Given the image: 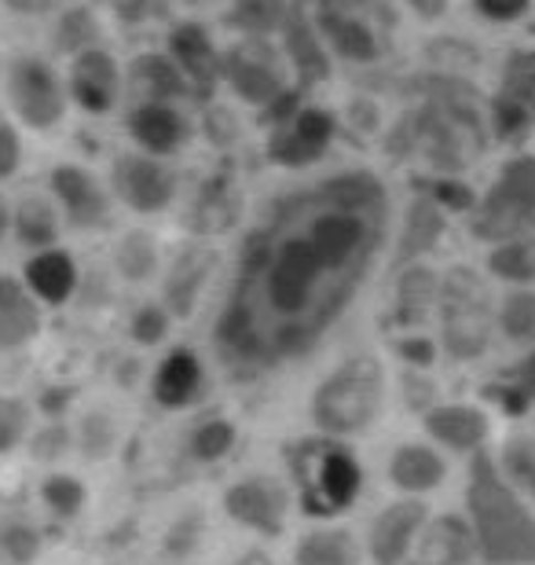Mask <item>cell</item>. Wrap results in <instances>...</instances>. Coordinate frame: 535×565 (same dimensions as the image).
<instances>
[{
  "instance_id": "cell-1",
  "label": "cell",
  "mask_w": 535,
  "mask_h": 565,
  "mask_svg": "<svg viewBox=\"0 0 535 565\" xmlns=\"http://www.w3.org/2000/svg\"><path fill=\"white\" fill-rule=\"evenodd\" d=\"M389 195L367 169L293 188L265 210L238 250L213 323L227 375L257 379L312 353L378 265Z\"/></svg>"
},
{
  "instance_id": "cell-2",
  "label": "cell",
  "mask_w": 535,
  "mask_h": 565,
  "mask_svg": "<svg viewBox=\"0 0 535 565\" xmlns=\"http://www.w3.org/2000/svg\"><path fill=\"white\" fill-rule=\"evenodd\" d=\"M466 518L477 536V555L488 565H535V514L484 451L466 473Z\"/></svg>"
},
{
  "instance_id": "cell-3",
  "label": "cell",
  "mask_w": 535,
  "mask_h": 565,
  "mask_svg": "<svg viewBox=\"0 0 535 565\" xmlns=\"http://www.w3.org/2000/svg\"><path fill=\"white\" fill-rule=\"evenodd\" d=\"M287 470L298 492L301 511L309 518L345 514L363 492V467L349 440L312 434L287 445Z\"/></svg>"
},
{
  "instance_id": "cell-4",
  "label": "cell",
  "mask_w": 535,
  "mask_h": 565,
  "mask_svg": "<svg viewBox=\"0 0 535 565\" xmlns=\"http://www.w3.org/2000/svg\"><path fill=\"white\" fill-rule=\"evenodd\" d=\"M481 147H484V129L477 110L451 96L432 99L415 118H407L393 137L396 154L422 158L440 177H451L466 169L481 154Z\"/></svg>"
},
{
  "instance_id": "cell-5",
  "label": "cell",
  "mask_w": 535,
  "mask_h": 565,
  "mask_svg": "<svg viewBox=\"0 0 535 565\" xmlns=\"http://www.w3.org/2000/svg\"><path fill=\"white\" fill-rule=\"evenodd\" d=\"M385 408V367L378 356H349L312 393V423L330 437H356L378 423Z\"/></svg>"
},
{
  "instance_id": "cell-6",
  "label": "cell",
  "mask_w": 535,
  "mask_h": 565,
  "mask_svg": "<svg viewBox=\"0 0 535 565\" xmlns=\"http://www.w3.org/2000/svg\"><path fill=\"white\" fill-rule=\"evenodd\" d=\"M473 239L503 246L535 235V154H517L499 169L470 217Z\"/></svg>"
},
{
  "instance_id": "cell-7",
  "label": "cell",
  "mask_w": 535,
  "mask_h": 565,
  "mask_svg": "<svg viewBox=\"0 0 535 565\" xmlns=\"http://www.w3.org/2000/svg\"><path fill=\"white\" fill-rule=\"evenodd\" d=\"M440 342L443 353L451 360H470L484 356L488 342H492V301H488V290L481 276L473 268H451L448 276L440 279Z\"/></svg>"
},
{
  "instance_id": "cell-8",
  "label": "cell",
  "mask_w": 535,
  "mask_h": 565,
  "mask_svg": "<svg viewBox=\"0 0 535 565\" xmlns=\"http://www.w3.org/2000/svg\"><path fill=\"white\" fill-rule=\"evenodd\" d=\"M4 93L11 115L33 132L60 129L66 110L74 104L66 77L49 60H41V55H15L4 66Z\"/></svg>"
},
{
  "instance_id": "cell-9",
  "label": "cell",
  "mask_w": 535,
  "mask_h": 565,
  "mask_svg": "<svg viewBox=\"0 0 535 565\" xmlns=\"http://www.w3.org/2000/svg\"><path fill=\"white\" fill-rule=\"evenodd\" d=\"M110 195L125 202L132 213L151 217L173 206L176 199V173L169 169L165 158L143 154V151H125L114 158L110 169Z\"/></svg>"
},
{
  "instance_id": "cell-10",
  "label": "cell",
  "mask_w": 535,
  "mask_h": 565,
  "mask_svg": "<svg viewBox=\"0 0 535 565\" xmlns=\"http://www.w3.org/2000/svg\"><path fill=\"white\" fill-rule=\"evenodd\" d=\"M49 195L60 206L63 221L77 232H99L110 221V191L93 169L60 162L49 173Z\"/></svg>"
},
{
  "instance_id": "cell-11",
  "label": "cell",
  "mask_w": 535,
  "mask_h": 565,
  "mask_svg": "<svg viewBox=\"0 0 535 565\" xmlns=\"http://www.w3.org/2000/svg\"><path fill=\"white\" fill-rule=\"evenodd\" d=\"M221 82H227V88L249 107L268 110L287 96V77L279 71L276 52H268V44L260 41H246L238 49L224 52Z\"/></svg>"
},
{
  "instance_id": "cell-12",
  "label": "cell",
  "mask_w": 535,
  "mask_h": 565,
  "mask_svg": "<svg viewBox=\"0 0 535 565\" xmlns=\"http://www.w3.org/2000/svg\"><path fill=\"white\" fill-rule=\"evenodd\" d=\"M224 511L235 525L249 529V533L279 536L287 529L290 492L287 484L268 478V473H249V478H238L224 492Z\"/></svg>"
},
{
  "instance_id": "cell-13",
  "label": "cell",
  "mask_w": 535,
  "mask_h": 565,
  "mask_svg": "<svg viewBox=\"0 0 535 565\" xmlns=\"http://www.w3.org/2000/svg\"><path fill=\"white\" fill-rule=\"evenodd\" d=\"M426 522H429V507L418 495H407V500L382 507L367 533V551L374 565L411 562V551L418 544V536H422Z\"/></svg>"
},
{
  "instance_id": "cell-14",
  "label": "cell",
  "mask_w": 535,
  "mask_h": 565,
  "mask_svg": "<svg viewBox=\"0 0 535 565\" xmlns=\"http://www.w3.org/2000/svg\"><path fill=\"white\" fill-rule=\"evenodd\" d=\"M66 88H71V99L85 115H110L125 93V71L99 44V49H88L77 60H71V66H66Z\"/></svg>"
},
{
  "instance_id": "cell-15",
  "label": "cell",
  "mask_w": 535,
  "mask_h": 565,
  "mask_svg": "<svg viewBox=\"0 0 535 565\" xmlns=\"http://www.w3.org/2000/svg\"><path fill=\"white\" fill-rule=\"evenodd\" d=\"M330 140H334V118L320 107H301L298 115L279 121L268 140V158L276 166L301 169L320 162L327 154Z\"/></svg>"
},
{
  "instance_id": "cell-16",
  "label": "cell",
  "mask_w": 535,
  "mask_h": 565,
  "mask_svg": "<svg viewBox=\"0 0 535 565\" xmlns=\"http://www.w3.org/2000/svg\"><path fill=\"white\" fill-rule=\"evenodd\" d=\"M125 132L136 151L154 158H173L191 140V121L176 104H132L125 115Z\"/></svg>"
},
{
  "instance_id": "cell-17",
  "label": "cell",
  "mask_w": 535,
  "mask_h": 565,
  "mask_svg": "<svg viewBox=\"0 0 535 565\" xmlns=\"http://www.w3.org/2000/svg\"><path fill=\"white\" fill-rule=\"evenodd\" d=\"M495 132L517 140L535 126V52H517L503 66V88L495 96Z\"/></svg>"
},
{
  "instance_id": "cell-18",
  "label": "cell",
  "mask_w": 535,
  "mask_h": 565,
  "mask_svg": "<svg viewBox=\"0 0 535 565\" xmlns=\"http://www.w3.org/2000/svg\"><path fill=\"white\" fill-rule=\"evenodd\" d=\"M169 60L180 66V74L188 77L191 93H210V88L221 82V66L224 55L216 52V44L210 38V30L202 22H180V26L169 30Z\"/></svg>"
},
{
  "instance_id": "cell-19",
  "label": "cell",
  "mask_w": 535,
  "mask_h": 565,
  "mask_svg": "<svg viewBox=\"0 0 535 565\" xmlns=\"http://www.w3.org/2000/svg\"><path fill=\"white\" fill-rule=\"evenodd\" d=\"M202 390H206V367H202L199 353L191 349H169V353L158 360L154 367V379H151V397L158 408L165 412H180V408H191Z\"/></svg>"
},
{
  "instance_id": "cell-20",
  "label": "cell",
  "mask_w": 535,
  "mask_h": 565,
  "mask_svg": "<svg viewBox=\"0 0 535 565\" xmlns=\"http://www.w3.org/2000/svg\"><path fill=\"white\" fill-rule=\"evenodd\" d=\"M41 327V301L22 279L0 273V353H19L30 342H38Z\"/></svg>"
},
{
  "instance_id": "cell-21",
  "label": "cell",
  "mask_w": 535,
  "mask_h": 565,
  "mask_svg": "<svg viewBox=\"0 0 535 565\" xmlns=\"http://www.w3.org/2000/svg\"><path fill=\"white\" fill-rule=\"evenodd\" d=\"M473 555H477V536L470 518L440 514L426 522L407 565H470Z\"/></svg>"
},
{
  "instance_id": "cell-22",
  "label": "cell",
  "mask_w": 535,
  "mask_h": 565,
  "mask_svg": "<svg viewBox=\"0 0 535 565\" xmlns=\"http://www.w3.org/2000/svg\"><path fill=\"white\" fill-rule=\"evenodd\" d=\"M422 423L426 434L440 448L462 451V456H477L484 448L488 434H492L488 415L481 408H473V404H437V408L422 415Z\"/></svg>"
},
{
  "instance_id": "cell-23",
  "label": "cell",
  "mask_w": 535,
  "mask_h": 565,
  "mask_svg": "<svg viewBox=\"0 0 535 565\" xmlns=\"http://www.w3.org/2000/svg\"><path fill=\"white\" fill-rule=\"evenodd\" d=\"M125 85H132L136 104H180L191 96L188 77L169 60V52H143L125 71Z\"/></svg>"
},
{
  "instance_id": "cell-24",
  "label": "cell",
  "mask_w": 535,
  "mask_h": 565,
  "mask_svg": "<svg viewBox=\"0 0 535 565\" xmlns=\"http://www.w3.org/2000/svg\"><path fill=\"white\" fill-rule=\"evenodd\" d=\"M22 282H26L30 294L41 305H66L74 298L82 276H77L74 257L55 246V250H41L30 257L26 268H22Z\"/></svg>"
},
{
  "instance_id": "cell-25",
  "label": "cell",
  "mask_w": 535,
  "mask_h": 565,
  "mask_svg": "<svg viewBox=\"0 0 535 565\" xmlns=\"http://www.w3.org/2000/svg\"><path fill=\"white\" fill-rule=\"evenodd\" d=\"M448 478V462L429 445H400L389 459V481L404 495H426Z\"/></svg>"
},
{
  "instance_id": "cell-26",
  "label": "cell",
  "mask_w": 535,
  "mask_h": 565,
  "mask_svg": "<svg viewBox=\"0 0 535 565\" xmlns=\"http://www.w3.org/2000/svg\"><path fill=\"white\" fill-rule=\"evenodd\" d=\"M320 33L327 38L330 49L341 55V60H352V63L378 60V41H374L371 26L363 19L352 15L349 8L323 0V8H320Z\"/></svg>"
},
{
  "instance_id": "cell-27",
  "label": "cell",
  "mask_w": 535,
  "mask_h": 565,
  "mask_svg": "<svg viewBox=\"0 0 535 565\" xmlns=\"http://www.w3.org/2000/svg\"><path fill=\"white\" fill-rule=\"evenodd\" d=\"M60 228H63V213L52 202V195H26L11 206V235L19 239V246L41 254V250H55L60 243Z\"/></svg>"
},
{
  "instance_id": "cell-28",
  "label": "cell",
  "mask_w": 535,
  "mask_h": 565,
  "mask_svg": "<svg viewBox=\"0 0 535 565\" xmlns=\"http://www.w3.org/2000/svg\"><path fill=\"white\" fill-rule=\"evenodd\" d=\"M443 235V210L432 199H415L404 213V228L396 239L393 265L396 268H411L418 265V257H426Z\"/></svg>"
},
{
  "instance_id": "cell-29",
  "label": "cell",
  "mask_w": 535,
  "mask_h": 565,
  "mask_svg": "<svg viewBox=\"0 0 535 565\" xmlns=\"http://www.w3.org/2000/svg\"><path fill=\"white\" fill-rule=\"evenodd\" d=\"M437 305H440V276L426 265H411V268H404L400 279H396L389 323L393 327H418L429 316V309H437Z\"/></svg>"
},
{
  "instance_id": "cell-30",
  "label": "cell",
  "mask_w": 535,
  "mask_h": 565,
  "mask_svg": "<svg viewBox=\"0 0 535 565\" xmlns=\"http://www.w3.org/2000/svg\"><path fill=\"white\" fill-rule=\"evenodd\" d=\"M213 265H216V257L210 250H202V246H191V250L180 254L165 279V301H162L165 309L173 316H191L202 287H206V279L213 273Z\"/></svg>"
},
{
  "instance_id": "cell-31",
  "label": "cell",
  "mask_w": 535,
  "mask_h": 565,
  "mask_svg": "<svg viewBox=\"0 0 535 565\" xmlns=\"http://www.w3.org/2000/svg\"><path fill=\"white\" fill-rule=\"evenodd\" d=\"M49 44L66 60H77L88 49L104 44V22L88 4H63L55 11V22L49 30Z\"/></svg>"
},
{
  "instance_id": "cell-32",
  "label": "cell",
  "mask_w": 535,
  "mask_h": 565,
  "mask_svg": "<svg viewBox=\"0 0 535 565\" xmlns=\"http://www.w3.org/2000/svg\"><path fill=\"white\" fill-rule=\"evenodd\" d=\"M293 565H360V544L349 529H315L301 536Z\"/></svg>"
},
{
  "instance_id": "cell-33",
  "label": "cell",
  "mask_w": 535,
  "mask_h": 565,
  "mask_svg": "<svg viewBox=\"0 0 535 565\" xmlns=\"http://www.w3.org/2000/svg\"><path fill=\"white\" fill-rule=\"evenodd\" d=\"M282 30H287V55H290L293 71L301 74V82H320V77H327V71H330L327 52L309 22L301 15H290Z\"/></svg>"
},
{
  "instance_id": "cell-34",
  "label": "cell",
  "mask_w": 535,
  "mask_h": 565,
  "mask_svg": "<svg viewBox=\"0 0 535 565\" xmlns=\"http://www.w3.org/2000/svg\"><path fill=\"white\" fill-rule=\"evenodd\" d=\"M114 268L121 273V279L129 282H147L158 273V243L151 232H125L118 239V250H114Z\"/></svg>"
},
{
  "instance_id": "cell-35",
  "label": "cell",
  "mask_w": 535,
  "mask_h": 565,
  "mask_svg": "<svg viewBox=\"0 0 535 565\" xmlns=\"http://www.w3.org/2000/svg\"><path fill=\"white\" fill-rule=\"evenodd\" d=\"M495 323H499V331H503L506 342L535 349V290L521 287L514 294H506L503 305H499V312H495Z\"/></svg>"
},
{
  "instance_id": "cell-36",
  "label": "cell",
  "mask_w": 535,
  "mask_h": 565,
  "mask_svg": "<svg viewBox=\"0 0 535 565\" xmlns=\"http://www.w3.org/2000/svg\"><path fill=\"white\" fill-rule=\"evenodd\" d=\"M41 503H44V511L52 518H60V522H74V518L85 511L88 489L74 473H49V478L41 481Z\"/></svg>"
},
{
  "instance_id": "cell-37",
  "label": "cell",
  "mask_w": 535,
  "mask_h": 565,
  "mask_svg": "<svg viewBox=\"0 0 535 565\" xmlns=\"http://www.w3.org/2000/svg\"><path fill=\"white\" fill-rule=\"evenodd\" d=\"M44 551L41 529L30 518H4L0 522V562L4 565H33Z\"/></svg>"
},
{
  "instance_id": "cell-38",
  "label": "cell",
  "mask_w": 535,
  "mask_h": 565,
  "mask_svg": "<svg viewBox=\"0 0 535 565\" xmlns=\"http://www.w3.org/2000/svg\"><path fill=\"white\" fill-rule=\"evenodd\" d=\"M238 440V426L224 415H213V419H202L188 437V456L195 462H221L227 451L235 448Z\"/></svg>"
},
{
  "instance_id": "cell-39",
  "label": "cell",
  "mask_w": 535,
  "mask_h": 565,
  "mask_svg": "<svg viewBox=\"0 0 535 565\" xmlns=\"http://www.w3.org/2000/svg\"><path fill=\"white\" fill-rule=\"evenodd\" d=\"M488 268H492L499 279L517 282V287L535 282V235L495 246V250L488 254Z\"/></svg>"
},
{
  "instance_id": "cell-40",
  "label": "cell",
  "mask_w": 535,
  "mask_h": 565,
  "mask_svg": "<svg viewBox=\"0 0 535 565\" xmlns=\"http://www.w3.org/2000/svg\"><path fill=\"white\" fill-rule=\"evenodd\" d=\"M227 19H232L235 30H246V33H254V38H260V33L287 26L290 4L287 0H232Z\"/></svg>"
},
{
  "instance_id": "cell-41",
  "label": "cell",
  "mask_w": 535,
  "mask_h": 565,
  "mask_svg": "<svg viewBox=\"0 0 535 565\" xmlns=\"http://www.w3.org/2000/svg\"><path fill=\"white\" fill-rule=\"evenodd\" d=\"M495 462L521 495H535V437H510Z\"/></svg>"
},
{
  "instance_id": "cell-42",
  "label": "cell",
  "mask_w": 535,
  "mask_h": 565,
  "mask_svg": "<svg viewBox=\"0 0 535 565\" xmlns=\"http://www.w3.org/2000/svg\"><path fill=\"white\" fill-rule=\"evenodd\" d=\"M74 445L93 462L110 459V451L118 448V423H114L107 412H85L82 423L74 429Z\"/></svg>"
},
{
  "instance_id": "cell-43",
  "label": "cell",
  "mask_w": 535,
  "mask_h": 565,
  "mask_svg": "<svg viewBox=\"0 0 535 565\" xmlns=\"http://www.w3.org/2000/svg\"><path fill=\"white\" fill-rule=\"evenodd\" d=\"M169 327H173V312H169L162 301H143L140 309L129 316V338H132L136 345L165 342Z\"/></svg>"
},
{
  "instance_id": "cell-44",
  "label": "cell",
  "mask_w": 535,
  "mask_h": 565,
  "mask_svg": "<svg viewBox=\"0 0 535 565\" xmlns=\"http://www.w3.org/2000/svg\"><path fill=\"white\" fill-rule=\"evenodd\" d=\"M30 437V408L15 397L0 393V456L15 451Z\"/></svg>"
},
{
  "instance_id": "cell-45",
  "label": "cell",
  "mask_w": 535,
  "mask_h": 565,
  "mask_svg": "<svg viewBox=\"0 0 535 565\" xmlns=\"http://www.w3.org/2000/svg\"><path fill=\"white\" fill-rule=\"evenodd\" d=\"M426 199L437 202L440 210H454V213L477 210V195L454 177H432L426 184Z\"/></svg>"
},
{
  "instance_id": "cell-46",
  "label": "cell",
  "mask_w": 535,
  "mask_h": 565,
  "mask_svg": "<svg viewBox=\"0 0 535 565\" xmlns=\"http://www.w3.org/2000/svg\"><path fill=\"white\" fill-rule=\"evenodd\" d=\"M71 448H74V434H71V429H66L60 419L49 423V426H41L38 434L30 437V451H33V459H38V462H55V459H63Z\"/></svg>"
},
{
  "instance_id": "cell-47",
  "label": "cell",
  "mask_w": 535,
  "mask_h": 565,
  "mask_svg": "<svg viewBox=\"0 0 535 565\" xmlns=\"http://www.w3.org/2000/svg\"><path fill=\"white\" fill-rule=\"evenodd\" d=\"M199 540H202V511H188L165 533V551H169V555H191Z\"/></svg>"
},
{
  "instance_id": "cell-48",
  "label": "cell",
  "mask_w": 535,
  "mask_h": 565,
  "mask_svg": "<svg viewBox=\"0 0 535 565\" xmlns=\"http://www.w3.org/2000/svg\"><path fill=\"white\" fill-rule=\"evenodd\" d=\"M22 166V140L15 121L0 115V180H11Z\"/></svg>"
},
{
  "instance_id": "cell-49",
  "label": "cell",
  "mask_w": 535,
  "mask_h": 565,
  "mask_svg": "<svg viewBox=\"0 0 535 565\" xmlns=\"http://www.w3.org/2000/svg\"><path fill=\"white\" fill-rule=\"evenodd\" d=\"M396 356H400L407 367L426 371V367H432V360H437V345H432V338L404 334V338H396Z\"/></svg>"
},
{
  "instance_id": "cell-50",
  "label": "cell",
  "mask_w": 535,
  "mask_h": 565,
  "mask_svg": "<svg viewBox=\"0 0 535 565\" xmlns=\"http://www.w3.org/2000/svg\"><path fill=\"white\" fill-rule=\"evenodd\" d=\"M404 397H407V408L411 412H432L437 408V390H432V382L426 379V371H415V367H407V375H404Z\"/></svg>"
},
{
  "instance_id": "cell-51",
  "label": "cell",
  "mask_w": 535,
  "mask_h": 565,
  "mask_svg": "<svg viewBox=\"0 0 535 565\" xmlns=\"http://www.w3.org/2000/svg\"><path fill=\"white\" fill-rule=\"evenodd\" d=\"M477 11L495 22H510L528 11V0H477Z\"/></svg>"
},
{
  "instance_id": "cell-52",
  "label": "cell",
  "mask_w": 535,
  "mask_h": 565,
  "mask_svg": "<svg viewBox=\"0 0 535 565\" xmlns=\"http://www.w3.org/2000/svg\"><path fill=\"white\" fill-rule=\"evenodd\" d=\"M11 15H26V19H41V15H52V11L63 8V0H0Z\"/></svg>"
},
{
  "instance_id": "cell-53",
  "label": "cell",
  "mask_w": 535,
  "mask_h": 565,
  "mask_svg": "<svg viewBox=\"0 0 535 565\" xmlns=\"http://www.w3.org/2000/svg\"><path fill=\"white\" fill-rule=\"evenodd\" d=\"M510 379H514L517 382V386L521 390H525L528 393V397L535 401V349H532V353L525 356V360H521V364L514 367V375H510Z\"/></svg>"
},
{
  "instance_id": "cell-54",
  "label": "cell",
  "mask_w": 535,
  "mask_h": 565,
  "mask_svg": "<svg viewBox=\"0 0 535 565\" xmlns=\"http://www.w3.org/2000/svg\"><path fill=\"white\" fill-rule=\"evenodd\" d=\"M232 565H276L271 562V555L268 551H260V547H249V551H243V555H238Z\"/></svg>"
},
{
  "instance_id": "cell-55",
  "label": "cell",
  "mask_w": 535,
  "mask_h": 565,
  "mask_svg": "<svg viewBox=\"0 0 535 565\" xmlns=\"http://www.w3.org/2000/svg\"><path fill=\"white\" fill-rule=\"evenodd\" d=\"M11 235V206H8V199L0 195V243H4Z\"/></svg>"
},
{
  "instance_id": "cell-56",
  "label": "cell",
  "mask_w": 535,
  "mask_h": 565,
  "mask_svg": "<svg viewBox=\"0 0 535 565\" xmlns=\"http://www.w3.org/2000/svg\"><path fill=\"white\" fill-rule=\"evenodd\" d=\"M184 4H206V0H184Z\"/></svg>"
},
{
  "instance_id": "cell-57",
  "label": "cell",
  "mask_w": 535,
  "mask_h": 565,
  "mask_svg": "<svg viewBox=\"0 0 535 565\" xmlns=\"http://www.w3.org/2000/svg\"><path fill=\"white\" fill-rule=\"evenodd\" d=\"M0 88H4V66H0Z\"/></svg>"
}]
</instances>
